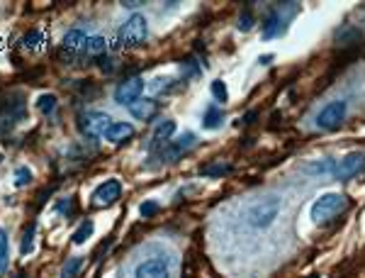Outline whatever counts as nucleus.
I'll return each instance as SVG.
<instances>
[{"mask_svg":"<svg viewBox=\"0 0 365 278\" xmlns=\"http://www.w3.org/2000/svg\"><path fill=\"white\" fill-rule=\"evenodd\" d=\"M348 205V198L341 193H324L322 198H316V203L312 205V220L316 224H324L334 220L338 212H344Z\"/></svg>","mask_w":365,"mask_h":278,"instance_id":"nucleus-1","label":"nucleus"},{"mask_svg":"<svg viewBox=\"0 0 365 278\" xmlns=\"http://www.w3.org/2000/svg\"><path fill=\"white\" fill-rule=\"evenodd\" d=\"M278 212H280V200H278V198H266V200L256 203L254 207L248 210L246 220H248V224L256 227V229H266L270 222H275Z\"/></svg>","mask_w":365,"mask_h":278,"instance_id":"nucleus-2","label":"nucleus"},{"mask_svg":"<svg viewBox=\"0 0 365 278\" xmlns=\"http://www.w3.org/2000/svg\"><path fill=\"white\" fill-rule=\"evenodd\" d=\"M148 35V25H146V20L142 15H132V18L122 25V30H120V42L124 44V47H136V44H142Z\"/></svg>","mask_w":365,"mask_h":278,"instance_id":"nucleus-3","label":"nucleus"},{"mask_svg":"<svg viewBox=\"0 0 365 278\" xmlns=\"http://www.w3.org/2000/svg\"><path fill=\"white\" fill-rule=\"evenodd\" d=\"M110 125H112L110 115L108 112H100V110H90L80 117V132H83L86 137H90V139L102 137V134L108 132Z\"/></svg>","mask_w":365,"mask_h":278,"instance_id":"nucleus-4","label":"nucleus"},{"mask_svg":"<svg viewBox=\"0 0 365 278\" xmlns=\"http://www.w3.org/2000/svg\"><path fill=\"white\" fill-rule=\"evenodd\" d=\"M344 120H346V103L344 100H334V103H328L326 108L319 112L316 125L322 130H336V127H341Z\"/></svg>","mask_w":365,"mask_h":278,"instance_id":"nucleus-5","label":"nucleus"},{"mask_svg":"<svg viewBox=\"0 0 365 278\" xmlns=\"http://www.w3.org/2000/svg\"><path fill=\"white\" fill-rule=\"evenodd\" d=\"M144 91V81L139 76H132V78H124L117 88H114V100L120 105H132L139 100V95Z\"/></svg>","mask_w":365,"mask_h":278,"instance_id":"nucleus-6","label":"nucleus"},{"mask_svg":"<svg viewBox=\"0 0 365 278\" xmlns=\"http://www.w3.org/2000/svg\"><path fill=\"white\" fill-rule=\"evenodd\" d=\"M363 161H365V156L360 154V151H350V154H346V156L336 164V168H334V176H336L338 181H348L350 176H356V173L360 171Z\"/></svg>","mask_w":365,"mask_h":278,"instance_id":"nucleus-7","label":"nucleus"},{"mask_svg":"<svg viewBox=\"0 0 365 278\" xmlns=\"http://www.w3.org/2000/svg\"><path fill=\"white\" fill-rule=\"evenodd\" d=\"M134 278H170L168 261L164 259H146L134 268Z\"/></svg>","mask_w":365,"mask_h":278,"instance_id":"nucleus-8","label":"nucleus"},{"mask_svg":"<svg viewBox=\"0 0 365 278\" xmlns=\"http://www.w3.org/2000/svg\"><path fill=\"white\" fill-rule=\"evenodd\" d=\"M122 195V183L117 178H108L105 183H100L92 193V203L95 205H110L114 203L117 198Z\"/></svg>","mask_w":365,"mask_h":278,"instance_id":"nucleus-9","label":"nucleus"},{"mask_svg":"<svg viewBox=\"0 0 365 278\" xmlns=\"http://www.w3.org/2000/svg\"><path fill=\"white\" fill-rule=\"evenodd\" d=\"M88 35H86V30H80V27H76V30H68L66 35H64V42H61V47H64V52H68V54H78V52H86V44H88Z\"/></svg>","mask_w":365,"mask_h":278,"instance_id":"nucleus-10","label":"nucleus"},{"mask_svg":"<svg viewBox=\"0 0 365 278\" xmlns=\"http://www.w3.org/2000/svg\"><path fill=\"white\" fill-rule=\"evenodd\" d=\"M158 110V105H156V100H151V98H139L136 103H132L129 105V112L136 117V120H151L154 115Z\"/></svg>","mask_w":365,"mask_h":278,"instance_id":"nucleus-11","label":"nucleus"},{"mask_svg":"<svg viewBox=\"0 0 365 278\" xmlns=\"http://www.w3.org/2000/svg\"><path fill=\"white\" fill-rule=\"evenodd\" d=\"M134 134V125H129V122H112L105 132V139L108 142H124Z\"/></svg>","mask_w":365,"mask_h":278,"instance_id":"nucleus-12","label":"nucleus"},{"mask_svg":"<svg viewBox=\"0 0 365 278\" xmlns=\"http://www.w3.org/2000/svg\"><path fill=\"white\" fill-rule=\"evenodd\" d=\"M173 132H176V122H173V120H164V122H158V125H156V130H154L151 149L161 147V142L166 144V139H168V137H173Z\"/></svg>","mask_w":365,"mask_h":278,"instance_id":"nucleus-13","label":"nucleus"},{"mask_svg":"<svg viewBox=\"0 0 365 278\" xmlns=\"http://www.w3.org/2000/svg\"><path fill=\"white\" fill-rule=\"evenodd\" d=\"M222 122H224V112H222V108H217V105H207V110L202 112V127L217 130V127H222Z\"/></svg>","mask_w":365,"mask_h":278,"instance_id":"nucleus-14","label":"nucleus"},{"mask_svg":"<svg viewBox=\"0 0 365 278\" xmlns=\"http://www.w3.org/2000/svg\"><path fill=\"white\" fill-rule=\"evenodd\" d=\"M285 32V20L280 18V13L275 10L270 13V18L266 20V30H263V39H273L278 35H282Z\"/></svg>","mask_w":365,"mask_h":278,"instance_id":"nucleus-15","label":"nucleus"},{"mask_svg":"<svg viewBox=\"0 0 365 278\" xmlns=\"http://www.w3.org/2000/svg\"><path fill=\"white\" fill-rule=\"evenodd\" d=\"M92 232H95V224H92V220H86V222L73 232L71 241H73V244H86V241L92 237Z\"/></svg>","mask_w":365,"mask_h":278,"instance_id":"nucleus-16","label":"nucleus"},{"mask_svg":"<svg viewBox=\"0 0 365 278\" xmlns=\"http://www.w3.org/2000/svg\"><path fill=\"white\" fill-rule=\"evenodd\" d=\"M105 49H108L105 37H90L88 39V44H86V54L88 56H102L105 54Z\"/></svg>","mask_w":365,"mask_h":278,"instance_id":"nucleus-17","label":"nucleus"},{"mask_svg":"<svg viewBox=\"0 0 365 278\" xmlns=\"http://www.w3.org/2000/svg\"><path fill=\"white\" fill-rule=\"evenodd\" d=\"M56 95L54 93H46V95H39V100H36V110L44 112V115H52L56 110Z\"/></svg>","mask_w":365,"mask_h":278,"instance_id":"nucleus-18","label":"nucleus"},{"mask_svg":"<svg viewBox=\"0 0 365 278\" xmlns=\"http://www.w3.org/2000/svg\"><path fill=\"white\" fill-rule=\"evenodd\" d=\"M80 266H83V259H78V256L68 259L66 261V266L61 268V278H76L78 276V271H80Z\"/></svg>","mask_w":365,"mask_h":278,"instance_id":"nucleus-19","label":"nucleus"},{"mask_svg":"<svg viewBox=\"0 0 365 278\" xmlns=\"http://www.w3.org/2000/svg\"><path fill=\"white\" fill-rule=\"evenodd\" d=\"M360 39V32L353 30V27H344L341 32H336V42L338 44H348V42H358Z\"/></svg>","mask_w":365,"mask_h":278,"instance_id":"nucleus-20","label":"nucleus"},{"mask_svg":"<svg viewBox=\"0 0 365 278\" xmlns=\"http://www.w3.org/2000/svg\"><path fill=\"white\" fill-rule=\"evenodd\" d=\"M34 232H36V227L34 224H30V229H27V234H24V239H22V246H20L22 256L32 254V249H34Z\"/></svg>","mask_w":365,"mask_h":278,"instance_id":"nucleus-21","label":"nucleus"},{"mask_svg":"<svg viewBox=\"0 0 365 278\" xmlns=\"http://www.w3.org/2000/svg\"><path fill=\"white\" fill-rule=\"evenodd\" d=\"M42 39H44V35H42L39 30H34V32H30V35L22 37V47H24V49H36V47L42 44Z\"/></svg>","mask_w":365,"mask_h":278,"instance_id":"nucleus-22","label":"nucleus"},{"mask_svg":"<svg viewBox=\"0 0 365 278\" xmlns=\"http://www.w3.org/2000/svg\"><path fill=\"white\" fill-rule=\"evenodd\" d=\"M334 168H336V164L331 159H324V161H314V166H310L307 171L310 173H328V171L334 173Z\"/></svg>","mask_w":365,"mask_h":278,"instance_id":"nucleus-23","label":"nucleus"},{"mask_svg":"<svg viewBox=\"0 0 365 278\" xmlns=\"http://www.w3.org/2000/svg\"><path fill=\"white\" fill-rule=\"evenodd\" d=\"M212 95H214V100L219 103H226V98H229V93H226V86H224V81H212Z\"/></svg>","mask_w":365,"mask_h":278,"instance_id":"nucleus-24","label":"nucleus"},{"mask_svg":"<svg viewBox=\"0 0 365 278\" xmlns=\"http://www.w3.org/2000/svg\"><path fill=\"white\" fill-rule=\"evenodd\" d=\"M30 181H32V171H30L27 166H20L18 171H15V185L22 188V185H27Z\"/></svg>","mask_w":365,"mask_h":278,"instance_id":"nucleus-25","label":"nucleus"},{"mask_svg":"<svg viewBox=\"0 0 365 278\" xmlns=\"http://www.w3.org/2000/svg\"><path fill=\"white\" fill-rule=\"evenodd\" d=\"M232 171V166L226 164V166H222V164H217V166H207V168H200L202 176H224V173H229Z\"/></svg>","mask_w":365,"mask_h":278,"instance_id":"nucleus-26","label":"nucleus"},{"mask_svg":"<svg viewBox=\"0 0 365 278\" xmlns=\"http://www.w3.org/2000/svg\"><path fill=\"white\" fill-rule=\"evenodd\" d=\"M139 212H142V217H154L158 212V203L156 200H146V203H142Z\"/></svg>","mask_w":365,"mask_h":278,"instance_id":"nucleus-27","label":"nucleus"},{"mask_svg":"<svg viewBox=\"0 0 365 278\" xmlns=\"http://www.w3.org/2000/svg\"><path fill=\"white\" fill-rule=\"evenodd\" d=\"M254 27V15H251V10H244V15L238 18V30L241 32H248Z\"/></svg>","mask_w":365,"mask_h":278,"instance_id":"nucleus-28","label":"nucleus"},{"mask_svg":"<svg viewBox=\"0 0 365 278\" xmlns=\"http://www.w3.org/2000/svg\"><path fill=\"white\" fill-rule=\"evenodd\" d=\"M192 142H195V134H192V132H185V134H182L180 139L176 142V147H178V149L182 151V149H188V147H190Z\"/></svg>","mask_w":365,"mask_h":278,"instance_id":"nucleus-29","label":"nucleus"},{"mask_svg":"<svg viewBox=\"0 0 365 278\" xmlns=\"http://www.w3.org/2000/svg\"><path fill=\"white\" fill-rule=\"evenodd\" d=\"M0 259H8V232L0 229Z\"/></svg>","mask_w":365,"mask_h":278,"instance_id":"nucleus-30","label":"nucleus"},{"mask_svg":"<svg viewBox=\"0 0 365 278\" xmlns=\"http://www.w3.org/2000/svg\"><path fill=\"white\" fill-rule=\"evenodd\" d=\"M100 71H102V74H112V71H114L112 59H108V56H100Z\"/></svg>","mask_w":365,"mask_h":278,"instance_id":"nucleus-31","label":"nucleus"},{"mask_svg":"<svg viewBox=\"0 0 365 278\" xmlns=\"http://www.w3.org/2000/svg\"><path fill=\"white\" fill-rule=\"evenodd\" d=\"M122 8H129V10H134V8H142V3H139V0H127V3H122Z\"/></svg>","mask_w":365,"mask_h":278,"instance_id":"nucleus-32","label":"nucleus"},{"mask_svg":"<svg viewBox=\"0 0 365 278\" xmlns=\"http://www.w3.org/2000/svg\"><path fill=\"white\" fill-rule=\"evenodd\" d=\"M251 120H256V112H248V115H246V117H244L241 122H251Z\"/></svg>","mask_w":365,"mask_h":278,"instance_id":"nucleus-33","label":"nucleus"},{"mask_svg":"<svg viewBox=\"0 0 365 278\" xmlns=\"http://www.w3.org/2000/svg\"><path fill=\"white\" fill-rule=\"evenodd\" d=\"M5 266H8V259H0V273L5 271Z\"/></svg>","mask_w":365,"mask_h":278,"instance_id":"nucleus-34","label":"nucleus"},{"mask_svg":"<svg viewBox=\"0 0 365 278\" xmlns=\"http://www.w3.org/2000/svg\"><path fill=\"white\" fill-rule=\"evenodd\" d=\"M18 278H24V273H20V276H18Z\"/></svg>","mask_w":365,"mask_h":278,"instance_id":"nucleus-35","label":"nucleus"},{"mask_svg":"<svg viewBox=\"0 0 365 278\" xmlns=\"http://www.w3.org/2000/svg\"><path fill=\"white\" fill-rule=\"evenodd\" d=\"M0 161H2V154H0Z\"/></svg>","mask_w":365,"mask_h":278,"instance_id":"nucleus-36","label":"nucleus"},{"mask_svg":"<svg viewBox=\"0 0 365 278\" xmlns=\"http://www.w3.org/2000/svg\"><path fill=\"white\" fill-rule=\"evenodd\" d=\"M310 278H316V276H310Z\"/></svg>","mask_w":365,"mask_h":278,"instance_id":"nucleus-37","label":"nucleus"}]
</instances>
